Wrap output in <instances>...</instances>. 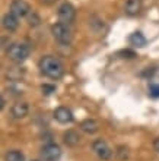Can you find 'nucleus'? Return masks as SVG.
Instances as JSON below:
<instances>
[{"instance_id":"1","label":"nucleus","mask_w":159,"mask_h":161,"mask_svg":"<svg viewBox=\"0 0 159 161\" xmlns=\"http://www.w3.org/2000/svg\"><path fill=\"white\" fill-rule=\"evenodd\" d=\"M38 68H40L42 75H45L47 78H51V79H60L64 73L63 63L57 57H53V56L41 57L40 63H38Z\"/></svg>"},{"instance_id":"2","label":"nucleus","mask_w":159,"mask_h":161,"mask_svg":"<svg viewBox=\"0 0 159 161\" xmlns=\"http://www.w3.org/2000/svg\"><path fill=\"white\" fill-rule=\"evenodd\" d=\"M31 48L26 44H21V42H13L8 48V57L16 63H21L24 60L29 57Z\"/></svg>"},{"instance_id":"3","label":"nucleus","mask_w":159,"mask_h":161,"mask_svg":"<svg viewBox=\"0 0 159 161\" xmlns=\"http://www.w3.org/2000/svg\"><path fill=\"white\" fill-rule=\"evenodd\" d=\"M51 32H53V37H54L60 44H70L72 40H73V35H72V31L69 30V26L66 24H61V22H57L51 26Z\"/></svg>"},{"instance_id":"4","label":"nucleus","mask_w":159,"mask_h":161,"mask_svg":"<svg viewBox=\"0 0 159 161\" xmlns=\"http://www.w3.org/2000/svg\"><path fill=\"white\" fill-rule=\"evenodd\" d=\"M57 15H59V19H60L61 24L70 25V24H73L75 19H76V9H75V6H73L72 3L64 2L63 4H60Z\"/></svg>"},{"instance_id":"5","label":"nucleus","mask_w":159,"mask_h":161,"mask_svg":"<svg viewBox=\"0 0 159 161\" xmlns=\"http://www.w3.org/2000/svg\"><path fill=\"white\" fill-rule=\"evenodd\" d=\"M92 149H93V153L98 155V158H101V160H104V161L109 160V158L113 157V151H111L109 145L104 139H96L92 144Z\"/></svg>"},{"instance_id":"6","label":"nucleus","mask_w":159,"mask_h":161,"mask_svg":"<svg viewBox=\"0 0 159 161\" xmlns=\"http://www.w3.org/2000/svg\"><path fill=\"white\" fill-rule=\"evenodd\" d=\"M61 155V149L57 144H47L41 149V157L45 161H57Z\"/></svg>"},{"instance_id":"7","label":"nucleus","mask_w":159,"mask_h":161,"mask_svg":"<svg viewBox=\"0 0 159 161\" xmlns=\"http://www.w3.org/2000/svg\"><path fill=\"white\" fill-rule=\"evenodd\" d=\"M10 12L18 18H25L31 13V6L25 0H13L10 3Z\"/></svg>"},{"instance_id":"8","label":"nucleus","mask_w":159,"mask_h":161,"mask_svg":"<svg viewBox=\"0 0 159 161\" xmlns=\"http://www.w3.org/2000/svg\"><path fill=\"white\" fill-rule=\"evenodd\" d=\"M54 117L56 120L61 125H67V123H72L73 122V114H72V111L67 108V107H59V108H56L54 111Z\"/></svg>"},{"instance_id":"9","label":"nucleus","mask_w":159,"mask_h":161,"mask_svg":"<svg viewBox=\"0 0 159 161\" xmlns=\"http://www.w3.org/2000/svg\"><path fill=\"white\" fill-rule=\"evenodd\" d=\"M143 8L142 0H127L126 4H124V12L129 15V16H136L140 13Z\"/></svg>"},{"instance_id":"10","label":"nucleus","mask_w":159,"mask_h":161,"mask_svg":"<svg viewBox=\"0 0 159 161\" xmlns=\"http://www.w3.org/2000/svg\"><path fill=\"white\" fill-rule=\"evenodd\" d=\"M19 18L16 15H13L12 12L6 13L3 16V26L6 28L8 31H16L18 26H19V21H18Z\"/></svg>"},{"instance_id":"11","label":"nucleus","mask_w":159,"mask_h":161,"mask_svg":"<svg viewBox=\"0 0 159 161\" xmlns=\"http://www.w3.org/2000/svg\"><path fill=\"white\" fill-rule=\"evenodd\" d=\"M28 111H29V107L26 103H16L12 107V116L15 119H24L25 116H28Z\"/></svg>"},{"instance_id":"12","label":"nucleus","mask_w":159,"mask_h":161,"mask_svg":"<svg viewBox=\"0 0 159 161\" xmlns=\"http://www.w3.org/2000/svg\"><path fill=\"white\" fill-rule=\"evenodd\" d=\"M98 129H99V123L93 119H86L80 123V130H83L85 133H89V135L98 132Z\"/></svg>"},{"instance_id":"13","label":"nucleus","mask_w":159,"mask_h":161,"mask_svg":"<svg viewBox=\"0 0 159 161\" xmlns=\"http://www.w3.org/2000/svg\"><path fill=\"white\" fill-rule=\"evenodd\" d=\"M63 139H64V144L66 145H69V147H76V145H79V142H80V135L76 130H72L70 129V130L64 132Z\"/></svg>"},{"instance_id":"14","label":"nucleus","mask_w":159,"mask_h":161,"mask_svg":"<svg viewBox=\"0 0 159 161\" xmlns=\"http://www.w3.org/2000/svg\"><path fill=\"white\" fill-rule=\"evenodd\" d=\"M129 42L130 46L133 47H137V48H142V47L146 46V38H145V35L142 32H133V34L129 37Z\"/></svg>"},{"instance_id":"15","label":"nucleus","mask_w":159,"mask_h":161,"mask_svg":"<svg viewBox=\"0 0 159 161\" xmlns=\"http://www.w3.org/2000/svg\"><path fill=\"white\" fill-rule=\"evenodd\" d=\"M4 161H25V157L21 151L18 149H12L4 154Z\"/></svg>"},{"instance_id":"16","label":"nucleus","mask_w":159,"mask_h":161,"mask_svg":"<svg viewBox=\"0 0 159 161\" xmlns=\"http://www.w3.org/2000/svg\"><path fill=\"white\" fill-rule=\"evenodd\" d=\"M40 22H41V19H40V16H38L35 12H31L29 15H28V24H29L31 26H38Z\"/></svg>"},{"instance_id":"17","label":"nucleus","mask_w":159,"mask_h":161,"mask_svg":"<svg viewBox=\"0 0 159 161\" xmlns=\"http://www.w3.org/2000/svg\"><path fill=\"white\" fill-rule=\"evenodd\" d=\"M41 91H42V94L50 95V94H53L56 91V86H54V85H50V84H44L41 86Z\"/></svg>"},{"instance_id":"18","label":"nucleus","mask_w":159,"mask_h":161,"mask_svg":"<svg viewBox=\"0 0 159 161\" xmlns=\"http://www.w3.org/2000/svg\"><path fill=\"white\" fill-rule=\"evenodd\" d=\"M117 155L120 157V160H126L129 157V148H124V147H120L117 151Z\"/></svg>"},{"instance_id":"19","label":"nucleus","mask_w":159,"mask_h":161,"mask_svg":"<svg viewBox=\"0 0 159 161\" xmlns=\"http://www.w3.org/2000/svg\"><path fill=\"white\" fill-rule=\"evenodd\" d=\"M151 95L155 98H159V84H152L151 85Z\"/></svg>"},{"instance_id":"20","label":"nucleus","mask_w":159,"mask_h":161,"mask_svg":"<svg viewBox=\"0 0 159 161\" xmlns=\"http://www.w3.org/2000/svg\"><path fill=\"white\" fill-rule=\"evenodd\" d=\"M40 3L44 4V6H51V4L56 3V0H40Z\"/></svg>"},{"instance_id":"21","label":"nucleus","mask_w":159,"mask_h":161,"mask_svg":"<svg viewBox=\"0 0 159 161\" xmlns=\"http://www.w3.org/2000/svg\"><path fill=\"white\" fill-rule=\"evenodd\" d=\"M153 148H155L156 153H159V138H156L155 142H153Z\"/></svg>"},{"instance_id":"22","label":"nucleus","mask_w":159,"mask_h":161,"mask_svg":"<svg viewBox=\"0 0 159 161\" xmlns=\"http://www.w3.org/2000/svg\"><path fill=\"white\" fill-rule=\"evenodd\" d=\"M34 161H37V160H34Z\"/></svg>"}]
</instances>
